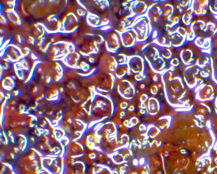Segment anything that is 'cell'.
<instances>
[{
    "instance_id": "6da1fadb",
    "label": "cell",
    "mask_w": 217,
    "mask_h": 174,
    "mask_svg": "<svg viewBox=\"0 0 217 174\" xmlns=\"http://www.w3.org/2000/svg\"><path fill=\"white\" fill-rule=\"evenodd\" d=\"M132 28L136 34L139 43L146 41L154 32L153 27L146 15L136 18Z\"/></svg>"
},
{
    "instance_id": "7a4b0ae2",
    "label": "cell",
    "mask_w": 217,
    "mask_h": 174,
    "mask_svg": "<svg viewBox=\"0 0 217 174\" xmlns=\"http://www.w3.org/2000/svg\"><path fill=\"white\" fill-rule=\"evenodd\" d=\"M115 57L108 54L103 55L100 60L99 69L105 74H115L118 66Z\"/></svg>"
},
{
    "instance_id": "3957f363",
    "label": "cell",
    "mask_w": 217,
    "mask_h": 174,
    "mask_svg": "<svg viewBox=\"0 0 217 174\" xmlns=\"http://www.w3.org/2000/svg\"><path fill=\"white\" fill-rule=\"evenodd\" d=\"M127 63L132 73L136 75L145 73V61L141 56L138 55L128 56Z\"/></svg>"
},
{
    "instance_id": "277c9868",
    "label": "cell",
    "mask_w": 217,
    "mask_h": 174,
    "mask_svg": "<svg viewBox=\"0 0 217 174\" xmlns=\"http://www.w3.org/2000/svg\"><path fill=\"white\" fill-rule=\"evenodd\" d=\"M117 32L120 34L121 43L124 47L132 48L139 43L136 34L132 28Z\"/></svg>"
},
{
    "instance_id": "5b68a950",
    "label": "cell",
    "mask_w": 217,
    "mask_h": 174,
    "mask_svg": "<svg viewBox=\"0 0 217 174\" xmlns=\"http://www.w3.org/2000/svg\"><path fill=\"white\" fill-rule=\"evenodd\" d=\"M141 50L144 58L148 63L161 57L159 52V45L154 41L145 45Z\"/></svg>"
},
{
    "instance_id": "8992f818",
    "label": "cell",
    "mask_w": 217,
    "mask_h": 174,
    "mask_svg": "<svg viewBox=\"0 0 217 174\" xmlns=\"http://www.w3.org/2000/svg\"><path fill=\"white\" fill-rule=\"evenodd\" d=\"M105 44L107 51L109 53L115 54L121 47L120 34L117 32L109 33L105 38Z\"/></svg>"
},
{
    "instance_id": "52a82bcc",
    "label": "cell",
    "mask_w": 217,
    "mask_h": 174,
    "mask_svg": "<svg viewBox=\"0 0 217 174\" xmlns=\"http://www.w3.org/2000/svg\"><path fill=\"white\" fill-rule=\"evenodd\" d=\"M118 91L120 95L126 99H132L135 94L134 85L126 80H123L119 82Z\"/></svg>"
},
{
    "instance_id": "ba28073f",
    "label": "cell",
    "mask_w": 217,
    "mask_h": 174,
    "mask_svg": "<svg viewBox=\"0 0 217 174\" xmlns=\"http://www.w3.org/2000/svg\"><path fill=\"white\" fill-rule=\"evenodd\" d=\"M151 23H156L162 18L161 4L156 2L148 6L146 14Z\"/></svg>"
},
{
    "instance_id": "9c48e42d",
    "label": "cell",
    "mask_w": 217,
    "mask_h": 174,
    "mask_svg": "<svg viewBox=\"0 0 217 174\" xmlns=\"http://www.w3.org/2000/svg\"><path fill=\"white\" fill-rule=\"evenodd\" d=\"M87 20L89 25L93 28H102L106 26H110V21L107 18L101 19L97 15L88 12Z\"/></svg>"
},
{
    "instance_id": "30bf717a",
    "label": "cell",
    "mask_w": 217,
    "mask_h": 174,
    "mask_svg": "<svg viewBox=\"0 0 217 174\" xmlns=\"http://www.w3.org/2000/svg\"><path fill=\"white\" fill-rule=\"evenodd\" d=\"M186 36L182 35L176 30L171 34H168L167 38L169 46L171 47L173 46L176 48H180L184 45L187 41Z\"/></svg>"
},
{
    "instance_id": "8fae6325",
    "label": "cell",
    "mask_w": 217,
    "mask_h": 174,
    "mask_svg": "<svg viewBox=\"0 0 217 174\" xmlns=\"http://www.w3.org/2000/svg\"><path fill=\"white\" fill-rule=\"evenodd\" d=\"M130 6L132 14L137 17L146 15L148 8L145 2L141 1H132Z\"/></svg>"
},
{
    "instance_id": "7c38bea8",
    "label": "cell",
    "mask_w": 217,
    "mask_h": 174,
    "mask_svg": "<svg viewBox=\"0 0 217 174\" xmlns=\"http://www.w3.org/2000/svg\"><path fill=\"white\" fill-rule=\"evenodd\" d=\"M115 76V74H112L105 75L100 83L98 89L105 92L111 91L114 86Z\"/></svg>"
},
{
    "instance_id": "4fadbf2b",
    "label": "cell",
    "mask_w": 217,
    "mask_h": 174,
    "mask_svg": "<svg viewBox=\"0 0 217 174\" xmlns=\"http://www.w3.org/2000/svg\"><path fill=\"white\" fill-rule=\"evenodd\" d=\"M166 62L165 59L162 57H160L148 63L152 71H153L154 73L161 75L163 72L166 69Z\"/></svg>"
},
{
    "instance_id": "5bb4252c",
    "label": "cell",
    "mask_w": 217,
    "mask_h": 174,
    "mask_svg": "<svg viewBox=\"0 0 217 174\" xmlns=\"http://www.w3.org/2000/svg\"><path fill=\"white\" fill-rule=\"evenodd\" d=\"M131 71L127 63L119 64L115 72V76L119 79H122L126 76H130L131 74Z\"/></svg>"
},
{
    "instance_id": "9a60e30c",
    "label": "cell",
    "mask_w": 217,
    "mask_h": 174,
    "mask_svg": "<svg viewBox=\"0 0 217 174\" xmlns=\"http://www.w3.org/2000/svg\"><path fill=\"white\" fill-rule=\"evenodd\" d=\"M137 17V16L131 14L123 18L120 21V25H119L120 28V30H121L120 31H123V30L132 28V26L133 25L134 21H135L136 18Z\"/></svg>"
},
{
    "instance_id": "2e32d148",
    "label": "cell",
    "mask_w": 217,
    "mask_h": 174,
    "mask_svg": "<svg viewBox=\"0 0 217 174\" xmlns=\"http://www.w3.org/2000/svg\"><path fill=\"white\" fill-rule=\"evenodd\" d=\"M194 55L190 50L184 49L181 51L180 57L183 63L186 66L190 65L193 62H194Z\"/></svg>"
},
{
    "instance_id": "e0dca14e",
    "label": "cell",
    "mask_w": 217,
    "mask_h": 174,
    "mask_svg": "<svg viewBox=\"0 0 217 174\" xmlns=\"http://www.w3.org/2000/svg\"><path fill=\"white\" fill-rule=\"evenodd\" d=\"M161 9L162 12V18L168 20L174 13V8L172 4H162Z\"/></svg>"
},
{
    "instance_id": "ac0fdd59",
    "label": "cell",
    "mask_w": 217,
    "mask_h": 174,
    "mask_svg": "<svg viewBox=\"0 0 217 174\" xmlns=\"http://www.w3.org/2000/svg\"><path fill=\"white\" fill-rule=\"evenodd\" d=\"M175 67L171 66L169 69H166L161 75V81L163 85L173 79L174 77Z\"/></svg>"
},
{
    "instance_id": "d6986e66",
    "label": "cell",
    "mask_w": 217,
    "mask_h": 174,
    "mask_svg": "<svg viewBox=\"0 0 217 174\" xmlns=\"http://www.w3.org/2000/svg\"><path fill=\"white\" fill-rule=\"evenodd\" d=\"M158 44L159 45L160 56L164 59H165L167 62L171 60L173 54L171 49L169 48L170 47H168V46H161V45H159V44Z\"/></svg>"
},
{
    "instance_id": "ffe728a7",
    "label": "cell",
    "mask_w": 217,
    "mask_h": 174,
    "mask_svg": "<svg viewBox=\"0 0 217 174\" xmlns=\"http://www.w3.org/2000/svg\"><path fill=\"white\" fill-rule=\"evenodd\" d=\"M87 35L95 41L98 45H102L104 42H105V37L99 34H89Z\"/></svg>"
},
{
    "instance_id": "44dd1931",
    "label": "cell",
    "mask_w": 217,
    "mask_h": 174,
    "mask_svg": "<svg viewBox=\"0 0 217 174\" xmlns=\"http://www.w3.org/2000/svg\"><path fill=\"white\" fill-rule=\"evenodd\" d=\"M116 58L118 64H123L127 62L128 56L123 54H119Z\"/></svg>"
},
{
    "instance_id": "7402d4cb",
    "label": "cell",
    "mask_w": 217,
    "mask_h": 174,
    "mask_svg": "<svg viewBox=\"0 0 217 174\" xmlns=\"http://www.w3.org/2000/svg\"><path fill=\"white\" fill-rule=\"evenodd\" d=\"M192 19V14L188 13L187 12H186V13L184 14L182 17L183 22L187 26L190 25V22Z\"/></svg>"
},
{
    "instance_id": "603a6c76",
    "label": "cell",
    "mask_w": 217,
    "mask_h": 174,
    "mask_svg": "<svg viewBox=\"0 0 217 174\" xmlns=\"http://www.w3.org/2000/svg\"><path fill=\"white\" fill-rule=\"evenodd\" d=\"M95 3L102 10H105L110 6L109 2L108 1H96Z\"/></svg>"
},
{
    "instance_id": "cb8c5ba5",
    "label": "cell",
    "mask_w": 217,
    "mask_h": 174,
    "mask_svg": "<svg viewBox=\"0 0 217 174\" xmlns=\"http://www.w3.org/2000/svg\"><path fill=\"white\" fill-rule=\"evenodd\" d=\"M204 41H205V39H201V38H196V41H195V43L196 44V46L201 47L203 46V45H204ZM206 41L204 43V45H204V48L206 49H208V48L210 47V45L211 46V44H206Z\"/></svg>"
},
{
    "instance_id": "d4e9b609",
    "label": "cell",
    "mask_w": 217,
    "mask_h": 174,
    "mask_svg": "<svg viewBox=\"0 0 217 174\" xmlns=\"http://www.w3.org/2000/svg\"><path fill=\"white\" fill-rule=\"evenodd\" d=\"M145 78H146V76H145V73L136 74L134 76V79H135L136 80L140 82H142V81L144 80L145 79Z\"/></svg>"
},
{
    "instance_id": "484cf974",
    "label": "cell",
    "mask_w": 217,
    "mask_h": 174,
    "mask_svg": "<svg viewBox=\"0 0 217 174\" xmlns=\"http://www.w3.org/2000/svg\"><path fill=\"white\" fill-rule=\"evenodd\" d=\"M170 64H171V66L176 67L178 66H179L180 61H179V60L177 58H173V59H171V62H170Z\"/></svg>"
},
{
    "instance_id": "4316f807",
    "label": "cell",
    "mask_w": 217,
    "mask_h": 174,
    "mask_svg": "<svg viewBox=\"0 0 217 174\" xmlns=\"http://www.w3.org/2000/svg\"><path fill=\"white\" fill-rule=\"evenodd\" d=\"M112 29V28L110 26H108L101 28V30L105 31V32H108V31H110Z\"/></svg>"
},
{
    "instance_id": "83f0119b",
    "label": "cell",
    "mask_w": 217,
    "mask_h": 174,
    "mask_svg": "<svg viewBox=\"0 0 217 174\" xmlns=\"http://www.w3.org/2000/svg\"><path fill=\"white\" fill-rule=\"evenodd\" d=\"M157 89H158V87H157V85H154L152 87L151 92L152 93H154V94H156L157 92Z\"/></svg>"
},
{
    "instance_id": "f1b7e54d",
    "label": "cell",
    "mask_w": 217,
    "mask_h": 174,
    "mask_svg": "<svg viewBox=\"0 0 217 174\" xmlns=\"http://www.w3.org/2000/svg\"><path fill=\"white\" fill-rule=\"evenodd\" d=\"M153 80L155 82H157L159 80V77L158 76L157 77V76H154Z\"/></svg>"
},
{
    "instance_id": "f546056e",
    "label": "cell",
    "mask_w": 217,
    "mask_h": 174,
    "mask_svg": "<svg viewBox=\"0 0 217 174\" xmlns=\"http://www.w3.org/2000/svg\"><path fill=\"white\" fill-rule=\"evenodd\" d=\"M18 41H19V42H20V43H22V40L21 36H20L18 35Z\"/></svg>"
}]
</instances>
